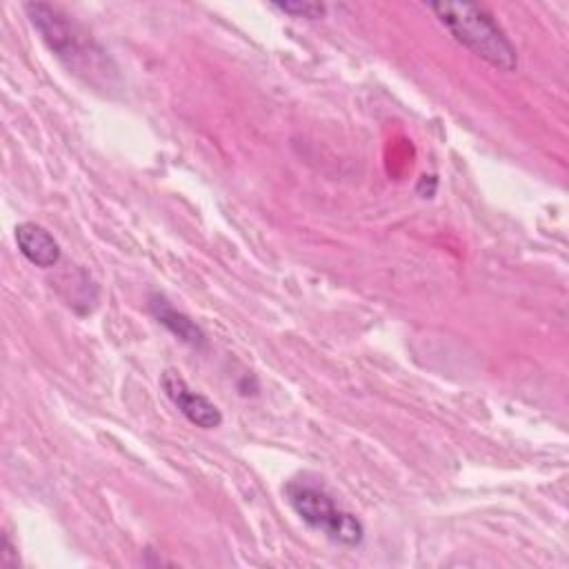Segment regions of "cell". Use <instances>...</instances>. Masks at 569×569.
I'll return each mask as SVG.
<instances>
[{
  "mask_svg": "<svg viewBox=\"0 0 569 569\" xmlns=\"http://www.w3.org/2000/svg\"><path fill=\"white\" fill-rule=\"evenodd\" d=\"M427 7L456 42L500 71H516V47L487 9L469 2H431Z\"/></svg>",
  "mask_w": 569,
  "mask_h": 569,
  "instance_id": "1",
  "label": "cell"
},
{
  "mask_svg": "<svg viewBox=\"0 0 569 569\" xmlns=\"http://www.w3.org/2000/svg\"><path fill=\"white\" fill-rule=\"evenodd\" d=\"M24 13L40 33L49 51L60 58L73 73H107V56L96 40L60 7L49 2H27Z\"/></svg>",
  "mask_w": 569,
  "mask_h": 569,
  "instance_id": "2",
  "label": "cell"
},
{
  "mask_svg": "<svg viewBox=\"0 0 569 569\" xmlns=\"http://www.w3.org/2000/svg\"><path fill=\"white\" fill-rule=\"evenodd\" d=\"M284 496L296 516L311 529L322 531L329 540L345 547H358L362 542V522L353 513L342 511L320 487L305 480H291L284 487Z\"/></svg>",
  "mask_w": 569,
  "mask_h": 569,
  "instance_id": "3",
  "label": "cell"
},
{
  "mask_svg": "<svg viewBox=\"0 0 569 569\" xmlns=\"http://www.w3.org/2000/svg\"><path fill=\"white\" fill-rule=\"evenodd\" d=\"M160 385H162L167 398L178 407V411L191 425H196L200 429H216V427H220V422H222L220 409L207 396L193 391L178 371H173V369L162 371Z\"/></svg>",
  "mask_w": 569,
  "mask_h": 569,
  "instance_id": "4",
  "label": "cell"
},
{
  "mask_svg": "<svg viewBox=\"0 0 569 569\" xmlns=\"http://www.w3.org/2000/svg\"><path fill=\"white\" fill-rule=\"evenodd\" d=\"M149 313L180 342L193 347V349H204L207 347V336L204 331L182 311H178L162 293H149L147 298Z\"/></svg>",
  "mask_w": 569,
  "mask_h": 569,
  "instance_id": "5",
  "label": "cell"
},
{
  "mask_svg": "<svg viewBox=\"0 0 569 569\" xmlns=\"http://www.w3.org/2000/svg\"><path fill=\"white\" fill-rule=\"evenodd\" d=\"M16 244L20 253L36 267L49 269L60 262V244L58 240L36 222H20L13 231Z\"/></svg>",
  "mask_w": 569,
  "mask_h": 569,
  "instance_id": "6",
  "label": "cell"
},
{
  "mask_svg": "<svg viewBox=\"0 0 569 569\" xmlns=\"http://www.w3.org/2000/svg\"><path fill=\"white\" fill-rule=\"evenodd\" d=\"M273 9L296 16V18H309V20H318L325 18L327 7L322 2H273Z\"/></svg>",
  "mask_w": 569,
  "mask_h": 569,
  "instance_id": "7",
  "label": "cell"
},
{
  "mask_svg": "<svg viewBox=\"0 0 569 569\" xmlns=\"http://www.w3.org/2000/svg\"><path fill=\"white\" fill-rule=\"evenodd\" d=\"M18 565V553L7 536H2V547H0V567H16Z\"/></svg>",
  "mask_w": 569,
  "mask_h": 569,
  "instance_id": "8",
  "label": "cell"
},
{
  "mask_svg": "<svg viewBox=\"0 0 569 569\" xmlns=\"http://www.w3.org/2000/svg\"><path fill=\"white\" fill-rule=\"evenodd\" d=\"M436 187H438V178L436 176H422L418 187H416V193L420 198H431L436 193Z\"/></svg>",
  "mask_w": 569,
  "mask_h": 569,
  "instance_id": "9",
  "label": "cell"
}]
</instances>
